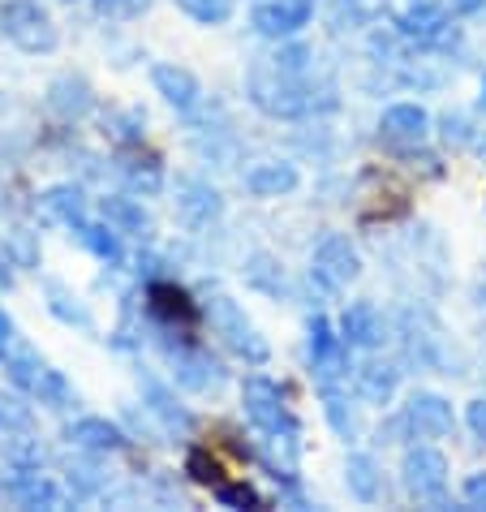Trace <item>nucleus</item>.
I'll return each mask as SVG.
<instances>
[{
	"label": "nucleus",
	"instance_id": "obj_1",
	"mask_svg": "<svg viewBox=\"0 0 486 512\" xmlns=\"http://www.w3.org/2000/svg\"><path fill=\"white\" fill-rule=\"evenodd\" d=\"M250 104L276 121H297L319 108V99L297 74H280L276 65H254L250 69Z\"/></svg>",
	"mask_w": 486,
	"mask_h": 512
},
{
	"label": "nucleus",
	"instance_id": "obj_2",
	"mask_svg": "<svg viewBox=\"0 0 486 512\" xmlns=\"http://www.w3.org/2000/svg\"><path fill=\"white\" fill-rule=\"evenodd\" d=\"M207 319H211V327H216L220 340L237 353V358H246L254 366H263L271 358V349H267V340L259 336V327L246 319V310H241L233 297H224V293L211 297V302H207Z\"/></svg>",
	"mask_w": 486,
	"mask_h": 512
},
{
	"label": "nucleus",
	"instance_id": "obj_3",
	"mask_svg": "<svg viewBox=\"0 0 486 512\" xmlns=\"http://www.w3.org/2000/svg\"><path fill=\"white\" fill-rule=\"evenodd\" d=\"M400 478H405V491L418 504H431V508L448 504V461H443L439 448H426V444L409 448L405 461H400Z\"/></svg>",
	"mask_w": 486,
	"mask_h": 512
},
{
	"label": "nucleus",
	"instance_id": "obj_4",
	"mask_svg": "<svg viewBox=\"0 0 486 512\" xmlns=\"http://www.w3.org/2000/svg\"><path fill=\"white\" fill-rule=\"evenodd\" d=\"M396 31H400V39H409V44H418L426 52H452L456 39H461L456 35V26H452V18H448V9L431 5V0L409 5L396 18Z\"/></svg>",
	"mask_w": 486,
	"mask_h": 512
},
{
	"label": "nucleus",
	"instance_id": "obj_5",
	"mask_svg": "<svg viewBox=\"0 0 486 512\" xmlns=\"http://www.w3.org/2000/svg\"><path fill=\"white\" fill-rule=\"evenodd\" d=\"M0 26H5V35L26 52L56 48V26L39 0H9V5L0 9Z\"/></svg>",
	"mask_w": 486,
	"mask_h": 512
},
{
	"label": "nucleus",
	"instance_id": "obj_6",
	"mask_svg": "<svg viewBox=\"0 0 486 512\" xmlns=\"http://www.w3.org/2000/svg\"><path fill=\"white\" fill-rule=\"evenodd\" d=\"M241 405H246V418L259 426L263 435H297V422L293 414L284 409V396L271 379L254 375L246 379V388H241Z\"/></svg>",
	"mask_w": 486,
	"mask_h": 512
},
{
	"label": "nucleus",
	"instance_id": "obj_7",
	"mask_svg": "<svg viewBox=\"0 0 486 512\" xmlns=\"http://www.w3.org/2000/svg\"><path fill=\"white\" fill-rule=\"evenodd\" d=\"M310 272L319 276L327 289H349V284L357 280V272H362V259H357L349 237L332 233V237L319 241V250H314V259H310Z\"/></svg>",
	"mask_w": 486,
	"mask_h": 512
},
{
	"label": "nucleus",
	"instance_id": "obj_8",
	"mask_svg": "<svg viewBox=\"0 0 486 512\" xmlns=\"http://www.w3.org/2000/svg\"><path fill=\"white\" fill-rule=\"evenodd\" d=\"M349 340L332 332V323L323 315L310 319V362H314V375L319 383H336L340 375H349Z\"/></svg>",
	"mask_w": 486,
	"mask_h": 512
},
{
	"label": "nucleus",
	"instance_id": "obj_9",
	"mask_svg": "<svg viewBox=\"0 0 486 512\" xmlns=\"http://www.w3.org/2000/svg\"><path fill=\"white\" fill-rule=\"evenodd\" d=\"M310 13H314V0H259L250 22L263 39H289L310 22Z\"/></svg>",
	"mask_w": 486,
	"mask_h": 512
},
{
	"label": "nucleus",
	"instance_id": "obj_10",
	"mask_svg": "<svg viewBox=\"0 0 486 512\" xmlns=\"http://www.w3.org/2000/svg\"><path fill=\"white\" fill-rule=\"evenodd\" d=\"M405 426L418 439H443V435H452V405L443 401V396L435 392H418V396H409V405H405Z\"/></svg>",
	"mask_w": 486,
	"mask_h": 512
},
{
	"label": "nucleus",
	"instance_id": "obj_11",
	"mask_svg": "<svg viewBox=\"0 0 486 512\" xmlns=\"http://www.w3.org/2000/svg\"><path fill=\"white\" fill-rule=\"evenodd\" d=\"M168 362H173V375L181 388H190V392H207V388H220V362L211 358V353L203 349H168Z\"/></svg>",
	"mask_w": 486,
	"mask_h": 512
},
{
	"label": "nucleus",
	"instance_id": "obj_12",
	"mask_svg": "<svg viewBox=\"0 0 486 512\" xmlns=\"http://www.w3.org/2000/svg\"><path fill=\"white\" fill-rule=\"evenodd\" d=\"M151 82H155V91L164 95V104L177 108V112H194L198 99H203L198 78L190 74V69H181V65H155L151 69Z\"/></svg>",
	"mask_w": 486,
	"mask_h": 512
},
{
	"label": "nucleus",
	"instance_id": "obj_13",
	"mask_svg": "<svg viewBox=\"0 0 486 512\" xmlns=\"http://www.w3.org/2000/svg\"><path fill=\"white\" fill-rule=\"evenodd\" d=\"M177 211H181L185 224L207 229L211 220H220L224 198H220V190H211L207 181H181V186H177Z\"/></svg>",
	"mask_w": 486,
	"mask_h": 512
},
{
	"label": "nucleus",
	"instance_id": "obj_14",
	"mask_svg": "<svg viewBox=\"0 0 486 512\" xmlns=\"http://www.w3.org/2000/svg\"><path fill=\"white\" fill-rule=\"evenodd\" d=\"M379 130L388 142H400V147H418V142L431 134V117H426L422 104H392L383 112Z\"/></svg>",
	"mask_w": 486,
	"mask_h": 512
},
{
	"label": "nucleus",
	"instance_id": "obj_15",
	"mask_svg": "<svg viewBox=\"0 0 486 512\" xmlns=\"http://www.w3.org/2000/svg\"><path fill=\"white\" fill-rule=\"evenodd\" d=\"M340 336H345L353 349H379L383 345V315L370 302H353L345 315H340Z\"/></svg>",
	"mask_w": 486,
	"mask_h": 512
},
{
	"label": "nucleus",
	"instance_id": "obj_16",
	"mask_svg": "<svg viewBox=\"0 0 486 512\" xmlns=\"http://www.w3.org/2000/svg\"><path fill=\"white\" fill-rule=\"evenodd\" d=\"M99 211H104V220L117 233H130V237H147L151 233V216L142 211V203H138V198H130V194H108L104 203H99Z\"/></svg>",
	"mask_w": 486,
	"mask_h": 512
},
{
	"label": "nucleus",
	"instance_id": "obj_17",
	"mask_svg": "<svg viewBox=\"0 0 486 512\" xmlns=\"http://www.w3.org/2000/svg\"><path fill=\"white\" fill-rule=\"evenodd\" d=\"M69 439L87 452H121L125 448L121 426H112L108 418H78L74 426H69Z\"/></svg>",
	"mask_w": 486,
	"mask_h": 512
},
{
	"label": "nucleus",
	"instance_id": "obj_18",
	"mask_svg": "<svg viewBox=\"0 0 486 512\" xmlns=\"http://www.w3.org/2000/svg\"><path fill=\"white\" fill-rule=\"evenodd\" d=\"M400 388V371L392 362H366L362 371H357V392H362V401L370 405H388Z\"/></svg>",
	"mask_w": 486,
	"mask_h": 512
},
{
	"label": "nucleus",
	"instance_id": "obj_19",
	"mask_svg": "<svg viewBox=\"0 0 486 512\" xmlns=\"http://www.w3.org/2000/svg\"><path fill=\"white\" fill-rule=\"evenodd\" d=\"M297 181L302 177H297L293 164H254L246 173V190L259 198H280V194L297 190Z\"/></svg>",
	"mask_w": 486,
	"mask_h": 512
},
{
	"label": "nucleus",
	"instance_id": "obj_20",
	"mask_svg": "<svg viewBox=\"0 0 486 512\" xmlns=\"http://www.w3.org/2000/svg\"><path fill=\"white\" fill-rule=\"evenodd\" d=\"M9 495L26 508H61V491H56V482H48L44 474H22L9 482Z\"/></svg>",
	"mask_w": 486,
	"mask_h": 512
},
{
	"label": "nucleus",
	"instance_id": "obj_21",
	"mask_svg": "<svg viewBox=\"0 0 486 512\" xmlns=\"http://www.w3.org/2000/svg\"><path fill=\"white\" fill-rule=\"evenodd\" d=\"M44 207L61 224H69V229H82V224H87V194H82L78 186H52L44 194Z\"/></svg>",
	"mask_w": 486,
	"mask_h": 512
},
{
	"label": "nucleus",
	"instance_id": "obj_22",
	"mask_svg": "<svg viewBox=\"0 0 486 512\" xmlns=\"http://www.w3.org/2000/svg\"><path fill=\"white\" fill-rule=\"evenodd\" d=\"M91 104H95V95L82 78L52 82V108L61 112V117H82V112H91Z\"/></svg>",
	"mask_w": 486,
	"mask_h": 512
},
{
	"label": "nucleus",
	"instance_id": "obj_23",
	"mask_svg": "<svg viewBox=\"0 0 486 512\" xmlns=\"http://www.w3.org/2000/svg\"><path fill=\"white\" fill-rule=\"evenodd\" d=\"M345 482H349V491L357 495V500H366V504H370V500H379V491H383L379 465L370 461V457H362V452L345 461Z\"/></svg>",
	"mask_w": 486,
	"mask_h": 512
},
{
	"label": "nucleus",
	"instance_id": "obj_24",
	"mask_svg": "<svg viewBox=\"0 0 486 512\" xmlns=\"http://www.w3.org/2000/svg\"><path fill=\"white\" fill-rule=\"evenodd\" d=\"M78 233V241L87 246L95 259H104V263H121V237H117V229L104 220V224H82V229H74Z\"/></svg>",
	"mask_w": 486,
	"mask_h": 512
},
{
	"label": "nucleus",
	"instance_id": "obj_25",
	"mask_svg": "<svg viewBox=\"0 0 486 512\" xmlns=\"http://www.w3.org/2000/svg\"><path fill=\"white\" fill-rule=\"evenodd\" d=\"M121 177L130 181L134 190H142V194H160L164 190V168H160L155 155H147V160H138V155H125V160H121Z\"/></svg>",
	"mask_w": 486,
	"mask_h": 512
},
{
	"label": "nucleus",
	"instance_id": "obj_26",
	"mask_svg": "<svg viewBox=\"0 0 486 512\" xmlns=\"http://www.w3.org/2000/svg\"><path fill=\"white\" fill-rule=\"evenodd\" d=\"M151 310L160 319H194V306H190V297H185L181 289H173V284H151Z\"/></svg>",
	"mask_w": 486,
	"mask_h": 512
},
{
	"label": "nucleus",
	"instance_id": "obj_27",
	"mask_svg": "<svg viewBox=\"0 0 486 512\" xmlns=\"http://www.w3.org/2000/svg\"><path fill=\"white\" fill-rule=\"evenodd\" d=\"M177 9L190 13V18L203 26H220V22H228V13H233V0H177Z\"/></svg>",
	"mask_w": 486,
	"mask_h": 512
},
{
	"label": "nucleus",
	"instance_id": "obj_28",
	"mask_svg": "<svg viewBox=\"0 0 486 512\" xmlns=\"http://www.w3.org/2000/svg\"><path fill=\"white\" fill-rule=\"evenodd\" d=\"M39 375H44V362H39L35 353H18V358H9V379L18 383V388L35 392L39 388Z\"/></svg>",
	"mask_w": 486,
	"mask_h": 512
},
{
	"label": "nucleus",
	"instance_id": "obj_29",
	"mask_svg": "<svg viewBox=\"0 0 486 512\" xmlns=\"http://www.w3.org/2000/svg\"><path fill=\"white\" fill-rule=\"evenodd\" d=\"M246 276H250V284H259L263 293H280L284 289V276H280V267L267 259V254H254L250 259V267H246Z\"/></svg>",
	"mask_w": 486,
	"mask_h": 512
},
{
	"label": "nucleus",
	"instance_id": "obj_30",
	"mask_svg": "<svg viewBox=\"0 0 486 512\" xmlns=\"http://www.w3.org/2000/svg\"><path fill=\"white\" fill-rule=\"evenodd\" d=\"M323 409H327V422L336 426L340 435H353V414H349V405H345V396H340L332 383H323Z\"/></svg>",
	"mask_w": 486,
	"mask_h": 512
},
{
	"label": "nucleus",
	"instance_id": "obj_31",
	"mask_svg": "<svg viewBox=\"0 0 486 512\" xmlns=\"http://www.w3.org/2000/svg\"><path fill=\"white\" fill-rule=\"evenodd\" d=\"M39 401H48L52 409H65L69 401H74V392H69V383L61 379V371H48L44 366V375H39Z\"/></svg>",
	"mask_w": 486,
	"mask_h": 512
},
{
	"label": "nucleus",
	"instance_id": "obj_32",
	"mask_svg": "<svg viewBox=\"0 0 486 512\" xmlns=\"http://www.w3.org/2000/svg\"><path fill=\"white\" fill-rule=\"evenodd\" d=\"M310 56H314V52H310L306 44H284L267 65H276L280 74H297V78H302V74H306V65H310Z\"/></svg>",
	"mask_w": 486,
	"mask_h": 512
},
{
	"label": "nucleus",
	"instance_id": "obj_33",
	"mask_svg": "<svg viewBox=\"0 0 486 512\" xmlns=\"http://www.w3.org/2000/svg\"><path fill=\"white\" fill-rule=\"evenodd\" d=\"M147 392H151V409H155V414H160L168 426H190V414H185V409H177V405H173V396H168L164 388L147 383Z\"/></svg>",
	"mask_w": 486,
	"mask_h": 512
},
{
	"label": "nucleus",
	"instance_id": "obj_34",
	"mask_svg": "<svg viewBox=\"0 0 486 512\" xmlns=\"http://www.w3.org/2000/svg\"><path fill=\"white\" fill-rule=\"evenodd\" d=\"M48 297H52V310H56V315H61V319L78 323V327H87V323H91V315H87V310H82V306H69V302H74V297H69V293L61 289V284H48Z\"/></svg>",
	"mask_w": 486,
	"mask_h": 512
},
{
	"label": "nucleus",
	"instance_id": "obj_35",
	"mask_svg": "<svg viewBox=\"0 0 486 512\" xmlns=\"http://www.w3.org/2000/svg\"><path fill=\"white\" fill-rule=\"evenodd\" d=\"M216 500L228 508H259V495L241 487V482H216Z\"/></svg>",
	"mask_w": 486,
	"mask_h": 512
},
{
	"label": "nucleus",
	"instance_id": "obj_36",
	"mask_svg": "<svg viewBox=\"0 0 486 512\" xmlns=\"http://www.w3.org/2000/svg\"><path fill=\"white\" fill-rule=\"evenodd\" d=\"M0 426H5V431H26V426H31V409H26L22 401H5V396H0Z\"/></svg>",
	"mask_w": 486,
	"mask_h": 512
},
{
	"label": "nucleus",
	"instance_id": "obj_37",
	"mask_svg": "<svg viewBox=\"0 0 486 512\" xmlns=\"http://www.w3.org/2000/svg\"><path fill=\"white\" fill-rule=\"evenodd\" d=\"M151 0H95V9L104 13V18H134V13H142Z\"/></svg>",
	"mask_w": 486,
	"mask_h": 512
},
{
	"label": "nucleus",
	"instance_id": "obj_38",
	"mask_svg": "<svg viewBox=\"0 0 486 512\" xmlns=\"http://www.w3.org/2000/svg\"><path fill=\"white\" fill-rule=\"evenodd\" d=\"M190 474H194L198 482H211V487H216V482H220V465L207 461L203 452H194V457H190Z\"/></svg>",
	"mask_w": 486,
	"mask_h": 512
},
{
	"label": "nucleus",
	"instance_id": "obj_39",
	"mask_svg": "<svg viewBox=\"0 0 486 512\" xmlns=\"http://www.w3.org/2000/svg\"><path fill=\"white\" fill-rule=\"evenodd\" d=\"M465 504L469 508H486V474H469L465 478Z\"/></svg>",
	"mask_w": 486,
	"mask_h": 512
},
{
	"label": "nucleus",
	"instance_id": "obj_40",
	"mask_svg": "<svg viewBox=\"0 0 486 512\" xmlns=\"http://www.w3.org/2000/svg\"><path fill=\"white\" fill-rule=\"evenodd\" d=\"M465 422H469V431H474V435L482 439V444H486V401H469Z\"/></svg>",
	"mask_w": 486,
	"mask_h": 512
},
{
	"label": "nucleus",
	"instance_id": "obj_41",
	"mask_svg": "<svg viewBox=\"0 0 486 512\" xmlns=\"http://www.w3.org/2000/svg\"><path fill=\"white\" fill-rule=\"evenodd\" d=\"M69 478H78V487H82V491H95V487H99V478H95V469H87V465H78V469H69Z\"/></svg>",
	"mask_w": 486,
	"mask_h": 512
},
{
	"label": "nucleus",
	"instance_id": "obj_42",
	"mask_svg": "<svg viewBox=\"0 0 486 512\" xmlns=\"http://www.w3.org/2000/svg\"><path fill=\"white\" fill-rule=\"evenodd\" d=\"M448 9L452 13H465V18H469V13H482L486 9V0H448Z\"/></svg>",
	"mask_w": 486,
	"mask_h": 512
},
{
	"label": "nucleus",
	"instance_id": "obj_43",
	"mask_svg": "<svg viewBox=\"0 0 486 512\" xmlns=\"http://www.w3.org/2000/svg\"><path fill=\"white\" fill-rule=\"evenodd\" d=\"M9 340H13V323L5 319V310H0V358H5V349H9Z\"/></svg>",
	"mask_w": 486,
	"mask_h": 512
},
{
	"label": "nucleus",
	"instance_id": "obj_44",
	"mask_svg": "<svg viewBox=\"0 0 486 512\" xmlns=\"http://www.w3.org/2000/svg\"><path fill=\"white\" fill-rule=\"evenodd\" d=\"M9 280H13V276H9V263L0 259V284H9Z\"/></svg>",
	"mask_w": 486,
	"mask_h": 512
},
{
	"label": "nucleus",
	"instance_id": "obj_45",
	"mask_svg": "<svg viewBox=\"0 0 486 512\" xmlns=\"http://www.w3.org/2000/svg\"><path fill=\"white\" fill-rule=\"evenodd\" d=\"M482 108H486V82H482Z\"/></svg>",
	"mask_w": 486,
	"mask_h": 512
}]
</instances>
